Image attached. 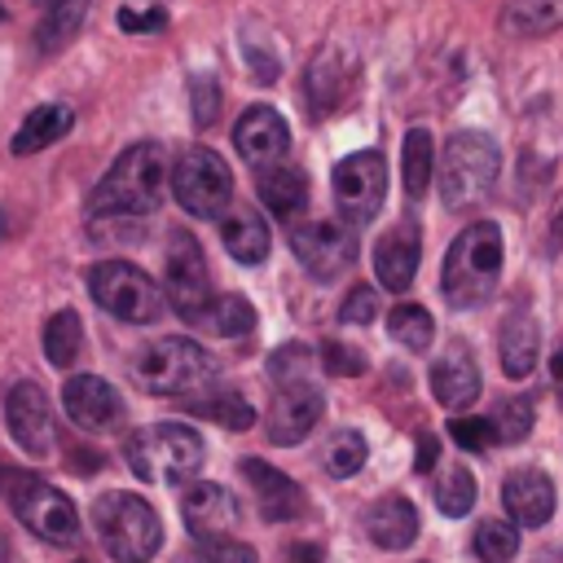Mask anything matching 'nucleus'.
Instances as JSON below:
<instances>
[{
  "mask_svg": "<svg viewBox=\"0 0 563 563\" xmlns=\"http://www.w3.org/2000/svg\"><path fill=\"white\" fill-rule=\"evenodd\" d=\"M44 9L48 13L40 22V31H35V44H40V53H57V48H66L79 35L84 13H88V0H48Z\"/></svg>",
  "mask_w": 563,
  "mask_h": 563,
  "instance_id": "30",
  "label": "nucleus"
},
{
  "mask_svg": "<svg viewBox=\"0 0 563 563\" xmlns=\"http://www.w3.org/2000/svg\"><path fill=\"white\" fill-rule=\"evenodd\" d=\"M449 435H453L457 449H466V453H484V449L497 440L488 418H453V422H449Z\"/></svg>",
  "mask_w": 563,
  "mask_h": 563,
  "instance_id": "41",
  "label": "nucleus"
},
{
  "mask_svg": "<svg viewBox=\"0 0 563 563\" xmlns=\"http://www.w3.org/2000/svg\"><path fill=\"white\" fill-rule=\"evenodd\" d=\"M532 563H563V550H559V545H550V550H541Z\"/></svg>",
  "mask_w": 563,
  "mask_h": 563,
  "instance_id": "48",
  "label": "nucleus"
},
{
  "mask_svg": "<svg viewBox=\"0 0 563 563\" xmlns=\"http://www.w3.org/2000/svg\"><path fill=\"white\" fill-rule=\"evenodd\" d=\"M418 255H422V229L413 216L396 220L378 246H374V277L387 286V290H409L413 286V273H418Z\"/></svg>",
  "mask_w": 563,
  "mask_h": 563,
  "instance_id": "18",
  "label": "nucleus"
},
{
  "mask_svg": "<svg viewBox=\"0 0 563 563\" xmlns=\"http://www.w3.org/2000/svg\"><path fill=\"white\" fill-rule=\"evenodd\" d=\"M163 303H172L189 325L211 303V273H207L202 246L185 229H176L172 242H167V290H163Z\"/></svg>",
  "mask_w": 563,
  "mask_h": 563,
  "instance_id": "12",
  "label": "nucleus"
},
{
  "mask_svg": "<svg viewBox=\"0 0 563 563\" xmlns=\"http://www.w3.org/2000/svg\"><path fill=\"white\" fill-rule=\"evenodd\" d=\"M435 506L449 515V519H462V515H471V506H475V475L466 471V466H444L440 471V479H435Z\"/></svg>",
  "mask_w": 563,
  "mask_h": 563,
  "instance_id": "35",
  "label": "nucleus"
},
{
  "mask_svg": "<svg viewBox=\"0 0 563 563\" xmlns=\"http://www.w3.org/2000/svg\"><path fill=\"white\" fill-rule=\"evenodd\" d=\"M497 277H501V229L493 220H475L453 238L444 255L440 290L449 308H479L493 295Z\"/></svg>",
  "mask_w": 563,
  "mask_h": 563,
  "instance_id": "2",
  "label": "nucleus"
},
{
  "mask_svg": "<svg viewBox=\"0 0 563 563\" xmlns=\"http://www.w3.org/2000/svg\"><path fill=\"white\" fill-rule=\"evenodd\" d=\"M4 422H9V435L18 440V449L26 457H48L53 453V409H48V396L40 383L31 378H18L9 391H4Z\"/></svg>",
  "mask_w": 563,
  "mask_h": 563,
  "instance_id": "13",
  "label": "nucleus"
},
{
  "mask_svg": "<svg viewBox=\"0 0 563 563\" xmlns=\"http://www.w3.org/2000/svg\"><path fill=\"white\" fill-rule=\"evenodd\" d=\"M497 352H501V369L506 378H528L537 369V352H541V330L537 317L528 308H510L501 330H497Z\"/></svg>",
  "mask_w": 563,
  "mask_h": 563,
  "instance_id": "22",
  "label": "nucleus"
},
{
  "mask_svg": "<svg viewBox=\"0 0 563 563\" xmlns=\"http://www.w3.org/2000/svg\"><path fill=\"white\" fill-rule=\"evenodd\" d=\"M374 317H378V290H374V286H352L347 299H343V308H339V321L365 325V321H374Z\"/></svg>",
  "mask_w": 563,
  "mask_h": 563,
  "instance_id": "42",
  "label": "nucleus"
},
{
  "mask_svg": "<svg viewBox=\"0 0 563 563\" xmlns=\"http://www.w3.org/2000/svg\"><path fill=\"white\" fill-rule=\"evenodd\" d=\"M400 180H405V198L418 202L435 176V145H431V132L427 128H409L405 132V158H400Z\"/></svg>",
  "mask_w": 563,
  "mask_h": 563,
  "instance_id": "29",
  "label": "nucleus"
},
{
  "mask_svg": "<svg viewBox=\"0 0 563 563\" xmlns=\"http://www.w3.org/2000/svg\"><path fill=\"white\" fill-rule=\"evenodd\" d=\"M501 506L510 510V519H515L519 528H541V523H550V515H554V484H550V475L537 471V466L510 471L506 484H501Z\"/></svg>",
  "mask_w": 563,
  "mask_h": 563,
  "instance_id": "20",
  "label": "nucleus"
},
{
  "mask_svg": "<svg viewBox=\"0 0 563 563\" xmlns=\"http://www.w3.org/2000/svg\"><path fill=\"white\" fill-rule=\"evenodd\" d=\"M563 26V0H510L501 9V31L519 40H537Z\"/></svg>",
  "mask_w": 563,
  "mask_h": 563,
  "instance_id": "28",
  "label": "nucleus"
},
{
  "mask_svg": "<svg viewBox=\"0 0 563 563\" xmlns=\"http://www.w3.org/2000/svg\"><path fill=\"white\" fill-rule=\"evenodd\" d=\"M0 22H4V9H0Z\"/></svg>",
  "mask_w": 563,
  "mask_h": 563,
  "instance_id": "49",
  "label": "nucleus"
},
{
  "mask_svg": "<svg viewBox=\"0 0 563 563\" xmlns=\"http://www.w3.org/2000/svg\"><path fill=\"white\" fill-rule=\"evenodd\" d=\"M471 545H475V559L479 563H510L519 554V532L506 519H484L475 528V541Z\"/></svg>",
  "mask_w": 563,
  "mask_h": 563,
  "instance_id": "36",
  "label": "nucleus"
},
{
  "mask_svg": "<svg viewBox=\"0 0 563 563\" xmlns=\"http://www.w3.org/2000/svg\"><path fill=\"white\" fill-rule=\"evenodd\" d=\"M119 26H123V31H163V26H167V13H163V9H150V13L119 9Z\"/></svg>",
  "mask_w": 563,
  "mask_h": 563,
  "instance_id": "44",
  "label": "nucleus"
},
{
  "mask_svg": "<svg viewBox=\"0 0 563 563\" xmlns=\"http://www.w3.org/2000/svg\"><path fill=\"white\" fill-rule=\"evenodd\" d=\"M163 189H167V154H163V145L158 141H136L92 185L88 216L92 220H141V216L158 211Z\"/></svg>",
  "mask_w": 563,
  "mask_h": 563,
  "instance_id": "1",
  "label": "nucleus"
},
{
  "mask_svg": "<svg viewBox=\"0 0 563 563\" xmlns=\"http://www.w3.org/2000/svg\"><path fill=\"white\" fill-rule=\"evenodd\" d=\"M92 528L114 563H150L163 545L158 510L136 493H101L92 501Z\"/></svg>",
  "mask_w": 563,
  "mask_h": 563,
  "instance_id": "3",
  "label": "nucleus"
},
{
  "mask_svg": "<svg viewBox=\"0 0 563 563\" xmlns=\"http://www.w3.org/2000/svg\"><path fill=\"white\" fill-rule=\"evenodd\" d=\"M387 194V163L378 150H356L334 167V207L343 211L347 229L369 224L383 211Z\"/></svg>",
  "mask_w": 563,
  "mask_h": 563,
  "instance_id": "10",
  "label": "nucleus"
},
{
  "mask_svg": "<svg viewBox=\"0 0 563 563\" xmlns=\"http://www.w3.org/2000/svg\"><path fill=\"white\" fill-rule=\"evenodd\" d=\"M435 457H440V440H435L431 431H422V435H418V449H413V471L427 475V471L435 466Z\"/></svg>",
  "mask_w": 563,
  "mask_h": 563,
  "instance_id": "45",
  "label": "nucleus"
},
{
  "mask_svg": "<svg viewBox=\"0 0 563 563\" xmlns=\"http://www.w3.org/2000/svg\"><path fill=\"white\" fill-rule=\"evenodd\" d=\"M180 563H255V550L242 541H202Z\"/></svg>",
  "mask_w": 563,
  "mask_h": 563,
  "instance_id": "39",
  "label": "nucleus"
},
{
  "mask_svg": "<svg viewBox=\"0 0 563 563\" xmlns=\"http://www.w3.org/2000/svg\"><path fill=\"white\" fill-rule=\"evenodd\" d=\"M488 422H493V435H497L501 444H519V440L532 431V400L510 396V400L497 405V413H493Z\"/></svg>",
  "mask_w": 563,
  "mask_h": 563,
  "instance_id": "37",
  "label": "nucleus"
},
{
  "mask_svg": "<svg viewBox=\"0 0 563 563\" xmlns=\"http://www.w3.org/2000/svg\"><path fill=\"white\" fill-rule=\"evenodd\" d=\"M0 493L4 501L13 506V515L40 537V541H53V545H70L79 541V510L75 501L53 488L48 479L31 475V471H0Z\"/></svg>",
  "mask_w": 563,
  "mask_h": 563,
  "instance_id": "7",
  "label": "nucleus"
},
{
  "mask_svg": "<svg viewBox=\"0 0 563 563\" xmlns=\"http://www.w3.org/2000/svg\"><path fill=\"white\" fill-rule=\"evenodd\" d=\"M167 180H172V194L176 202L198 216V220H220L229 211V198H233V176H229V163L207 150V145H189L180 150V158L167 167Z\"/></svg>",
  "mask_w": 563,
  "mask_h": 563,
  "instance_id": "9",
  "label": "nucleus"
},
{
  "mask_svg": "<svg viewBox=\"0 0 563 563\" xmlns=\"http://www.w3.org/2000/svg\"><path fill=\"white\" fill-rule=\"evenodd\" d=\"M123 457L132 466V475L158 484H176V479H189L198 475L207 449H202V435L185 422H154V427H141L123 440Z\"/></svg>",
  "mask_w": 563,
  "mask_h": 563,
  "instance_id": "4",
  "label": "nucleus"
},
{
  "mask_svg": "<svg viewBox=\"0 0 563 563\" xmlns=\"http://www.w3.org/2000/svg\"><path fill=\"white\" fill-rule=\"evenodd\" d=\"M286 563H321V550L317 545H308V541H299L295 550H290V559Z\"/></svg>",
  "mask_w": 563,
  "mask_h": 563,
  "instance_id": "47",
  "label": "nucleus"
},
{
  "mask_svg": "<svg viewBox=\"0 0 563 563\" xmlns=\"http://www.w3.org/2000/svg\"><path fill=\"white\" fill-rule=\"evenodd\" d=\"M79 347H84L79 312H70V308L53 312V317H48V325H44V356H48V365L70 369V365H75V356H79Z\"/></svg>",
  "mask_w": 563,
  "mask_h": 563,
  "instance_id": "32",
  "label": "nucleus"
},
{
  "mask_svg": "<svg viewBox=\"0 0 563 563\" xmlns=\"http://www.w3.org/2000/svg\"><path fill=\"white\" fill-rule=\"evenodd\" d=\"M216 114H220V88H216L211 75H198L194 79V123L198 128H211Z\"/></svg>",
  "mask_w": 563,
  "mask_h": 563,
  "instance_id": "43",
  "label": "nucleus"
},
{
  "mask_svg": "<svg viewBox=\"0 0 563 563\" xmlns=\"http://www.w3.org/2000/svg\"><path fill=\"white\" fill-rule=\"evenodd\" d=\"M242 475L255 488V506L268 523H286V519H299L308 510V493L290 475H282L277 466H268L260 457H242Z\"/></svg>",
  "mask_w": 563,
  "mask_h": 563,
  "instance_id": "19",
  "label": "nucleus"
},
{
  "mask_svg": "<svg viewBox=\"0 0 563 563\" xmlns=\"http://www.w3.org/2000/svg\"><path fill=\"white\" fill-rule=\"evenodd\" d=\"M321 365H325V374H334V378H352V374H365V352L330 339V343H321Z\"/></svg>",
  "mask_w": 563,
  "mask_h": 563,
  "instance_id": "40",
  "label": "nucleus"
},
{
  "mask_svg": "<svg viewBox=\"0 0 563 563\" xmlns=\"http://www.w3.org/2000/svg\"><path fill=\"white\" fill-rule=\"evenodd\" d=\"M365 457H369V444H365V435L361 431H334L330 440H325V449H321V466H325V475H334V479H352L361 466H365Z\"/></svg>",
  "mask_w": 563,
  "mask_h": 563,
  "instance_id": "34",
  "label": "nucleus"
},
{
  "mask_svg": "<svg viewBox=\"0 0 563 563\" xmlns=\"http://www.w3.org/2000/svg\"><path fill=\"white\" fill-rule=\"evenodd\" d=\"M431 391L444 409H466L479 396V365L466 343H449L431 361Z\"/></svg>",
  "mask_w": 563,
  "mask_h": 563,
  "instance_id": "21",
  "label": "nucleus"
},
{
  "mask_svg": "<svg viewBox=\"0 0 563 563\" xmlns=\"http://www.w3.org/2000/svg\"><path fill=\"white\" fill-rule=\"evenodd\" d=\"M290 251L308 277L334 282L356 264V233L343 220H303L290 229Z\"/></svg>",
  "mask_w": 563,
  "mask_h": 563,
  "instance_id": "11",
  "label": "nucleus"
},
{
  "mask_svg": "<svg viewBox=\"0 0 563 563\" xmlns=\"http://www.w3.org/2000/svg\"><path fill=\"white\" fill-rule=\"evenodd\" d=\"M255 189H260L264 207L277 211L282 220H290V216H299L308 207V180H303L299 167H282V163L277 167H264L255 176Z\"/></svg>",
  "mask_w": 563,
  "mask_h": 563,
  "instance_id": "27",
  "label": "nucleus"
},
{
  "mask_svg": "<svg viewBox=\"0 0 563 563\" xmlns=\"http://www.w3.org/2000/svg\"><path fill=\"white\" fill-rule=\"evenodd\" d=\"M62 405H66V418L79 427V431H114L123 422V396L97 378V374H75L66 378L62 387Z\"/></svg>",
  "mask_w": 563,
  "mask_h": 563,
  "instance_id": "16",
  "label": "nucleus"
},
{
  "mask_svg": "<svg viewBox=\"0 0 563 563\" xmlns=\"http://www.w3.org/2000/svg\"><path fill=\"white\" fill-rule=\"evenodd\" d=\"M365 532L378 550H405L418 537V510L409 497H383L365 515Z\"/></svg>",
  "mask_w": 563,
  "mask_h": 563,
  "instance_id": "24",
  "label": "nucleus"
},
{
  "mask_svg": "<svg viewBox=\"0 0 563 563\" xmlns=\"http://www.w3.org/2000/svg\"><path fill=\"white\" fill-rule=\"evenodd\" d=\"M387 334L409 352H427L431 339H435V321H431V312L422 303H396L387 312Z\"/></svg>",
  "mask_w": 563,
  "mask_h": 563,
  "instance_id": "33",
  "label": "nucleus"
},
{
  "mask_svg": "<svg viewBox=\"0 0 563 563\" xmlns=\"http://www.w3.org/2000/svg\"><path fill=\"white\" fill-rule=\"evenodd\" d=\"M497 167H501V154L484 132H453L435 167L444 207L449 211L479 207L497 185Z\"/></svg>",
  "mask_w": 563,
  "mask_h": 563,
  "instance_id": "5",
  "label": "nucleus"
},
{
  "mask_svg": "<svg viewBox=\"0 0 563 563\" xmlns=\"http://www.w3.org/2000/svg\"><path fill=\"white\" fill-rule=\"evenodd\" d=\"M550 383H554V396H559V405H563V343H559L554 356H550Z\"/></svg>",
  "mask_w": 563,
  "mask_h": 563,
  "instance_id": "46",
  "label": "nucleus"
},
{
  "mask_svg": "<svg viewBox=\"0 0 563 563\" xmlns=\"http://www.w3.org/2000/svg\"><path fill=\"white\" fill-rule=\"evenodd\" d=\"M220 242H224V251H229L238 264H264V255H268V246H273L264 216L251 211V207H229V211L220 216Z\"/></svg>",
  "mask_w": 563,
  "mask_h": 563,
  "instance_id": "23",
  "label": "nucleus"
},
{
  "mask_svg": "<svg viewBox=\"0 0 563 563\" xmlns=\"http://www.w3.org/2000/svg\"><path fill=\"white\" fill-rule=\"evenodd\" d=\"M312 365V352L303 347V343H286V347H277L273 356H268V374H273V383H303V369Z\"/></svg>",
  "mask_w": 563,
  "mask_h": 563,
  "instance_id": "38",
  "label": "nucleus"
},
{
  "mask_svg": "<svg viewBox=\"0 0 563 563\" xmlns=\"http://www.w3.org/2000/svg\"><path fill=\"white\" fill-rule=\"evenodd\" d=\"M88 295H92L110 317L132 321V325H150V321H158L163 308H167L158 282H154L145 268L128 264V260H101V264H92V268H88Z\"/></svg>",
  "mask_w": 563,
  "mask_h": 563,
  "instance_id": "8",
  "label": "nucleus"
},
{
  "mask_svg": "<svg viewBox=\"0 0 563 563\" xmlns=\"http://www.w3.org/2000/svg\"><path fill=\"white\" fill-rule=\"evenodd\" d=\"M194 325H202V330H211L220 339H238V334H246L255 325V308L242 295H211V303L202 308V317Z\"/></svg>",
  "mask_w": 563,
  "mask_h": 563,
  "instance_id": "31",
  "label": "nucleus"
},
{
  "mask_svg": "<svg viewBox=\"0 0 563 563\" xmlns=\"http://www.w3.org/2000/svg\"><path fill=\"white\" fill-rule=\"evenodd\" d=\"M132 378L150 396H194L216 378V361L194 339H154L132 356Z\"/></svg>",
  "mask_w": 563,
  "mask_h": 563,
  "instance_id": "6",
  "label": "nucleus"
},
{
  "mask_svg": "<svg viewBox=\"0 0 563 563\" xmlns=\"http://www.w3.org/2000/svg\"><path fill=\"white\" fill-rule=\"evenodd\" d=\"M75 128V110L70 106H62V101H44V106H35L22 123H18V132H13V154H40V150H48L53 141H62L66 132Z\"/></svg>",
  "mask_w": 563,
  "mask_h": 563,
  "instance_id": "25",
  "label": "nucleus"
},
{
  "mask_svg": "<svg viewBox=\"0 0 563 563\" xmlns=\"http://www.w3.org/2000/svg\"><path fill=\"white\" fill-rule=\"evenodd\" d=\"M185 409H189L194 418L220 422V427H229V431H246V427L255 422V409H251L246 396L233 391V387H202V391L185 396Z\"/></svg>",
  "mask_w": 563,
  "mask_h": 563,
  "instance_id": "26",
  "label": "nucleus"
},
{
  "mask_svg": "<svg viewBox=\"0 0 563 563\" xmlns=\"http://www.w3.org/2000/svg\"><path fill=\"white\" fill-rule=\"evenodd\" d=\"M233 145H238V154H242L255 172H264V167H277V163L286 158V150H290V128H286V119H282L273 106H251V110H242V119L233 123Z\"/></svg>",
  "mask_w": 563,
  "mask_h": 563,
  "instance_id": "15",
  "label": "nucleus"
},
{
  "mask_svg": "<svg viewBox=\"0 0 563 563\" xmlns=\"http://www.w3.org/2000/svg\"><path fill=\"white\" fill-rule=\"evenodd\" d=\"M180 519L198 541H224L242 523V506L224 484L198 479L180 493Z\"/></svg>",
  "mask_w": 563,
  "mask_h": 563,
  "instance_id": "14",
  "label": "nucleus"
},
{
  "mask_svg": "<svg viewBox=\"0 0 563 563\" xmlns=\"http://www.w3.org/2000/svg\"><path fill=\"white\" fill-rule=\"evenodd\" d=\"M321 409H325V400H321V391L308 378L303 383H282L277 396H273V405H268V440L273 444H299V440H308V431L317 427Z\"/></svg>",
  "mask_w": 563,
  "mask_h": 563,
  "instance_id": "17",
  "label": "nucleus"
}]
</instances>
